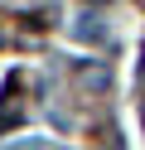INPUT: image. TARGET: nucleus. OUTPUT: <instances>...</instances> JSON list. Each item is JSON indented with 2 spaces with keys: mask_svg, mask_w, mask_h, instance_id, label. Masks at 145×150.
<instances>
[{
  "mask_svg": "<svg viewBox=\"0 0 145 150\" xmlns=\"http://www.w3.org/2000/svg\"><path fill=\"white\" fill-rule=\"evenodd\" d=\"M19 116H24V107H19V78H10L5 97H0V136H5L10 126H19Z\"/></svg>",
  "mask_w": 145,
  "mask_h": 150,
  "instance_id": "1",
  "label": "nucleus"
},
{
  "mask_svg": "<svg viewBox=\"0 0 145 150\" xmlns=\"http://www.w3.org/2000/svg\"><path fill=\"white\" fill-rule=\"evenodd\" d=\"M73 39H82V44H102V39H106V29L97 24V15H77V24H73Z\"/></svg>",
  "mask_w": 145,
  "mask_h": 150,
  "instance_id": "2",
  "label": "nucleus"
},
{
  "mask_svg": "<svg viewBox=\"0 0 145 150\" xmlns=\"http://www.w3.org/2000/svg\"><path fill=\"white\" fill-rule=\"evenodd\" d=\"M0 44H5V29H0Z\"/></svg>",
  "mask_w": 145,
  "mask_h": 150,
  "instance_id": "3",
  "label": "nucleus"
}]
</instances>
